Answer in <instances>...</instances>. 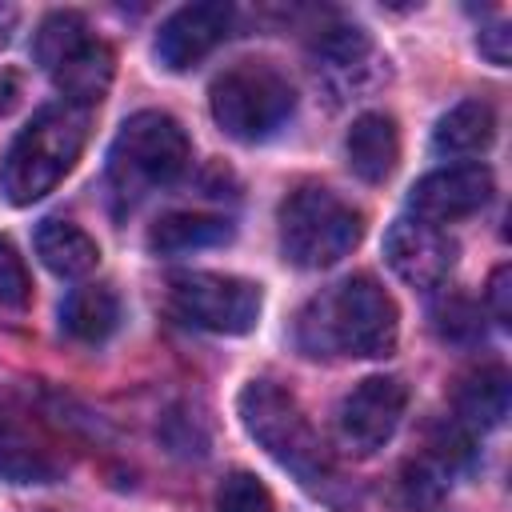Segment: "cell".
Instances as JSON below:
<instances>
[{
  "mask_svg": "<svg viewBox=\"0 0 512 512\" xmlns=\"http://www.w3.org/2000/svg\"><path fill=\"white\" fill-rule=\"evenodd\" d=\"M236 412H240L244 432H248L276 464H284L304 488L328 492V488L336 484L332 456L324 452L320 432L312 428V420L304 416L300 400H296L288 388H280L276 380H248V384L240 388Z\"/></svg>",
  "mask_w": 512,
  "mask_h": 512,
  "instance_id": "obj_3",
  "label": "cell"
},
{
  "mask_svg": "<svg viewBox=\"0 0 512 512\" xmlns=\"http://www.w3.org/2000/svg\"><path fill=\"white\" fill-rule=\"evenodd\" d=\"M208 108H212V120L224 128V136L240 144H260V140H272L292 120L296 88L276 64L240 60L212 80Z\"/></svg>",
  "mask_w": 512,
  "mask_h": 512,
  "instance_id": "obj_6",
  "label": "cell"
},
{
  "mask_svg": "<svg viewBox=\"0 0 512 512\" xmlns=\"http://www.w3.org/2000/svg\"><path fill=\"white\" fill-rule=\"evenodd\" d=\"M476 48L492 60V64H508V56H512V32H508V24L500 20V24H492V28H484L480 36H476Z\"/></svg>",
  "mask_w": 512,
  "mask_h": 512,
  "instance_id": "obj_25",
  "label": "cell"
},
{
  "mask_svg": "<svg viewBox=\"0 0 512 512\" xmlns=\"http://www.w3.org/2000/svg\"><path fill=\"white\" fill-rule=\"evenodd\" d=\"M236 236V224L228 216L212 212H168L148 228V248L156 256H184L200 248H220Z\"/></svg>",
  "mask_w": 512,
  "mask_h": 512,
  "instance_id": "obj_16",
  "label": "cell"
},
{
  "mask_svg": "<svg viewBox=\"0 0 512 512\" xmlns=\"http://www.w3.org/2000/svg\"><path fill=\"white\" fill-rule=\"evenodd\" d=\"M436 328H440V336H448V340H476V336H480V312H476L468 300H448V304L436 312Z\"/></svg>",
  "mask_w": 512,
  "mask_h": 512,
  "instance_id": "obj_23",
  "label": "cell"
},
{
  "mask_svg": "<svg viewBox=\"0 0 512 512\" xmlns=\"http://www.w3.org/2000/svg\"><path fill=\"white\" fill-rule=\"evenodd\" d=\"M120 324V296L108 284H80L60 304V328L80 344H100Z\"/></svg>",
  "mask_w": 512,
  "mask_h": 512,
  "instance_id": "obj_19",
  "label": "cell"
},
{
  "mask_svg": "<svg viewBox=\"0 0 512 512\" xmlns=\"http://www.w3.org/2000/svg\"><path fill=\"white\" fill-rule=\"evenodd\" d=\"M276 232H280V252L292 268L320 272L340 264L360 244L364 216L332 188L304 184L280 204Z\"/></svg>",
  "mask_w": 512,
  "mask_h": 512,
  "instance_id": "obj_5",
  "label": "cell"
},
{
  "mask_svg": "<svg viewBox=\"0 0 512 512\" xmlns=\"http://www.w3.org/2000/svg\"><path fill=\"white\" fill-rule=\"evenodd\" d=\"M88 140V108L76 104H48L32 112V120L16 132L0 164V188L12 204L44 200L80 160Z\"/></svg>",
  "mask_w": 512,
  "mask_h": 512,
  "instance_id": "obj_2",
  "label": "cell"
},
{
  "mask_svg": "<svg viewBox=\"0 0 512 512\" xmlns=\"http://www.w3.org/2000/svg\"><path fill=\"white\" fill-rule=\"evenodd\" d=\"M168 304L192 328L216 336H244L264 312V292L256 280L228 272H176L168 280Z\"/></svg>",
  "mask_w": 512,
  "mask_h": 512,
  "instance_id": "obj_8",
  "label": "cell"
},
{
  "mask_svg": "<svg viewBox=\"0 0 512 512\" xmlns=\"http://www.w3.org/2000/svg\"><path fill=\"white\" fill-rule=\"evenodd\" d=\"M408 408V384L400 376H364L336 408L340 444L356 456H372L384 448Z\"/></svg>",
  "mask_w": 512,
  "mask_h": 512,
  "instance_id": "obj_9",
  "label": "cell"
},
{
  "mask_svg": "<svg viewBox=\"0 0 512 512\" xmlns=\"http://www.w3.org/2000/svg\"><path fill=\"white\" fill-rule=\"evenodd\" d=\"M348 168L364 184H384L400 164V128L388 112H360L344 140Z\"/></svg>",
  "mask_w": 512,
  "mask_h": 512,
  "instance_id": "obj_14",
  "label": "cell"
},
{
  "mask_svg": "<svg viewBox=\"0 0 512 512\" xmlns=\"http://www.w3.org/2000/svg\"><path fill=\"white\" fill-rule=\"evenodd\" d=\"M64 460L12 412L0 408V480L8 484H52L60 480Z\"/></svg>",
  "mask_w": 512,
  "mask_h": 512,
  "instance_id": "obj_15",
  "label": "cell"
},
{
  "mask_svg": "<svg viewBox=\"0 0 512 512\" xmlns=\"http://www.w3.org/2000/svg\"><path fill=\"white\" fill-rule=\"evenodd\" d=\"M228 28H232V8L228 4H220V0L184 4L156 32V60L168 72H188L228 36Z\"/></svg>",
  "mask_w": 512,
  "mask_h": 512,
  "instance_id": "obj_13",
  "label": "cell"
},
{
  "mask_svg": "<svg viewBox=\"0 0 512 512\" xmlns=\"http://www.w3.org/2000/svg\"><path fill=\"white\" fill-rule=\"evenodd\" d=\"M400 336L396 300L372 276L356 272L320 288L296 316V344L304 356H388Z\"/></svg>",
  "mask_w": 512,
  "mask_h": 512,
  "instance_id": "obj_1",
  "label": "cell"
},
{
  "mask_svg": "<svg viewBox=\"0 0 512 512\" xmlns=\"http://www.w3.org/2000/svg\"><path fill=\"white\" fill-rule=\"evenodd\" d=\"M192 160V140L168 112H136L108 148V192L116 208H136L152 192L176 184Z\"/></svg>",
  "mask_w": 512,
  "mask_h": 512,
  "instance_id": "obj_4",
  "label": "cell"
},
{
  "mask_svg": "<svg viewBox=\"0 0 512 512\" xmlns=\"http://www.w3.org/2000/svg\"><path fill=\"white\" fill-rule=\"evenodd\" d=\"M28 300H32L28 268H24L20 252L12 248V240L0 236V304L4 308H28Z\"/></svg>",
  "mask_w": 512,
  "mask_h": 512,
  "instance_id": "obj_22",
  "label": "cell"
},
{
  "mask_svg": "<svg viewBox=\"0 0 512 512\" xmlns=\"http://www.w3.org/2000/svg\"><path fill=\"white\" fill-rule=\"evenodd\" d=\"M216 512H272V492L252 472L236 468L216 488Z\"/></svg>",
  "mask_w": 512,
  "mask_h": 512,
  "instance_id": "obj_21",
  "label": "cell"
},
{
  "mask_svg": "<svg viewBox=\"0 0 512 512\" xmlns=\"http://www.w3.org/2000/svg\"><path fill=\"white\" fill-rule=\"evenodd\" d=\"M32 56L52 76L60 100L88 108V112L104 100V92L112 84V68H116L112 48L92 36V28L80 12L44 16L32 36Z\"/></svg>",
  "mask_w": 512,
  "mask_h": 512,
  "instance_id": "obj_7",
  "label": "cell"
},
{
  "mask_svg": "<svg viewBox=\"0 0 512 512\" xmlns=\"http://www.w3.org/2000/svg\"><path fill=\"white\" fill-rule=\"evenodd\" d=\"M384 256H388V268L416 292H436L452 264H456V240L428 224V220H416V216H400L392 220V228L384 232Z\"/></svg>",
  "mask_w": 512,
  "mask_h": 512,
  "instance_id": "obj_10",
  "label": "cell"
},
{
  "mask_svg": "<svg viewBox=\"0 0 512 512\" xmlns=\"http://www.w3.org/2000/svg\"><path fill=\"white\" fill-rule=\"evenodd\" d=\"M508 396H512L508 392V372L500 364H488V368H480V372L460 380V388H456V416L472 432L496 428L508 416Z\"/></svg>",
  "mask_w": 512,
  "mask_h": 512,
  "instance_id": "obj_20",
  "label": "cell"
},
{
  "mask_svg": "<svg viewBox=\"0 0 512 512\" xmlns=\"http://www.w3.org/2000/svg\"><path fill=\"white\" fill-rule=\"evenodd\" d=\"M384 64L388 60L376 52L372 36L364 28H356V24H332L312 44V68H316V76L332 92H340V96H352V92L376 84L384 76Z\"/></svg>",
  "mask_w": 512,
  "mask_h": 512,
  "instance_id": "obj_12",
  "label": "cell"
},
{
  "mask_svg": "<svg viewBox=\"0 0 512 512\" xmlns=\"http://www.w3.org/2000/svg\"><path fill=\"white\" fill-rule=\"evenodd\" d=\"M16 96H20L16 76H12V72H0V112H8V108L16 104Z\"/></svg>",
  "mask_w": 512,
  "mask_h": 512,
  "instance_id": "obj_26",
  "label": "cell"
},
{
  "mask_svg": "<svg viewBox=\"0 0 512 512\" xmlns=\"http://www.w3.org/2000/svg\"><path fill=\"white\" fill-rule=\"evenodd\" d=\"M508 296H512V272H508V264H500L488 280V308H492V320L500 328L512 324V300Z\"/></svg>",
  "mask_w": 512,
  "mask_h": 512,
  "instance_id": "obj_24",
  "label": "cell"
},
{
  "mask_svg": "<svg viewBox=\"0 0 512 512\" xmlns=\"http://www.w3.org/2000/svg\"><path fill=\"white\" fill-rule=\"evenodd\" d=\"M16 20H20V12L12 4H0V48H8V40L16 32Z\"/></svg>",
  "mask_w": 512,
  "mask_h": 512,
  "instance_id": "obj_27",
  "label": "cell"
},
{
  "mask_svg": "<svg viewBox=\"0 0 512 512\" xmlns=\"http://www.w3.org/2000/svg\"><path fill=\"white\" fill-rule=\"evenodd\" d=\"M492 140H496V112L484 100H460V104H452L436 120V128H432V152L436 156H448V160L480 156Z\"/></svg>",
  "mask_w": 512,
  "mask_h": 512,
  "instance_id": "obj_17",
  "label": "cell"
},
{
  "mask_svg": "<svg viewBox=\"0 0 512 512\" xmlns=\"http://www.w3.org/2000/svg\"><path fill=\"white\" fill-rule=\"evenodd\" d=\"M492 192H496V180L488 164H448L416 180V188L408 192V208L416 220H428L440 228L480 212L492 200Z\"/></svg>",
  "mask_w": 512,
  "mask_h": 512,
  "instance_id": "obj_11",
  "label": "cell"
},
{
  "mask_svg": "<svg viewBox=\"0 0 512 512\" xmlns=\"http://www.w3.org/2000/svg\"><path fill=\"white\" fill-rule=\"evenodd\" d=\"M36 256L60 280H80L100 264V244L72 220H40L36 228Z\"/></svg>",
  "mask_w": 512,
  "mask_h": 512,
  "instance_id": "obj_18",
  "label": "cell"
}]
</instances>
